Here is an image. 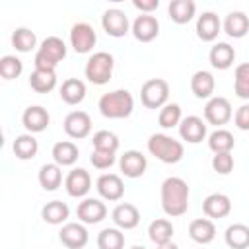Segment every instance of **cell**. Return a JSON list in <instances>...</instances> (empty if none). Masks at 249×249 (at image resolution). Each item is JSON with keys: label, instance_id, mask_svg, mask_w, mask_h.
<instances>
[{"label": "cell", "instance_id": "6da1fadb", "mask_svg": "<svg viewBox=\"0 0 249 249\" xmlns=\"http://www.w3.org/2000/svg\"><path fill=\"white\" fill-rule=\"evenodd\" d=\"M161 208L167 216L179 218L189 208V185L181 177H167L161 183Z\"/></svg>", "mask_w": 249, "mask_h": 249}, {"label": "cell", "instance_id": "7a4b0ae2", "mask_svg": "<svg viewBox=\"0 0 249 249\" xmlns=\"http://www.w3.org/2000/svg\"><path fill=\"white\" fill-rule=\"evenodd\" d=\"M99 113L105 119H126L134 109V99L128 89H115L99 97Z\"/></svg>", "mask_w": 249, "mask_h": 249}, {"label": "cell", "instance_id": "3957f363", "mask_svg": "<svg viewBox=\"0 0 249 249\" xmlns=\"http://www.w3.org/2000/svg\"><path fill=\"white\" fill-rule=\"evenodd\" d=\"M148 152L163 163H177V161H181V158L185 154V148L173 136L158 132V134H152L148 138Z\"/></svg>", "mask_w": 249, "mask_h": 249}, {"label": "cell", "instance_id": "277c9868", "mask_svg": "<svg viewBox=\"0 0 249 249\" xmlns=\"http://www.w3.org/2000/svg\"><path fill=\"white\" fill-rule=\"evenodd\" d=\"M66 58V45L60 37H47L35 53L33 64L41 70H54L60 60Z\"/></svg>", "mask_w": 249, "mask_h": 249}, {"label": "cell", "instance_id": "5b68a950", "mask_svg": "<svg viewBox=\"0 0 249 249\" xmlns=\"http://www.w3.org/2000/svg\"><path fill=\"white\" fill-rule=\"evenodd\" d=\"M113 66H115L113 56H111L109 53H105V51H99V53H93V54L88 58V62H86V66H84V74H86V78H88L91 84L103 86V84H107V82L111 80V76H113Z\"/></svg>", "mask_w": 249, "mask_h": 249}, {"label": "cell", "instance_id": "8992f818", "mask_svg": "<svg viewBox=\"0 0 249 249\" xmlns=\"http://www.w3.org/2000/svg\"><path fill=\"white\" fill-rule=\"evenodd\" d=\"M169 97V84L161 78L146 80L140 88V101L146 109H161L167 105Z\"/></svg>", "mask_w": 249, "mask_h": 249}, {"label": "cell", "instance_id": "52a82bcc", "mask_svg": "<svg viewBox=\"0 0 249 249\" xmlns=\"http://www.w3.org/2000/svg\"><path fill=\"white\" fill-rule=\"evenodd\" d=\"M95 41H97V35H95L93 27L89 23L80 21V23L72 25V29H70V45L78 54L89 53L95 47Z\"/></svg>", "mask_w": 249, "mask_h": 249}, {"label": "cell", "instance_id": "ba28073f", "mask_svg": "<svg viewBox=\"0 0 249 249\" xmlns=\"http://www.w3.org/2000/svg\"><path fill=\"white\" fill-rule=\"evenodd\" d=\"M233 111H231V105L226 97H210L204 105V121L208 124H216V126H222L226 124L230 119H231Z\"/></svg>", "mask_w": 249, "mask_h": 249}, {"label": "cell", "instance_id": "9c48e42d", "mask_svg": "<svg viewBox=\"0 0 249 249\" xmlns=\"http://www.w3.org/2000/svg\"><path fill=\"white\" fill-rule=\"evenodd\" d=\"M101 27L107 35L111 37H124L128 33V18L123 10H117V8H111V10H105L103 16H101Z\"/></svg>", "mask_w": 249, "mask_h": 249}, {"label": "cell", "instance_id": "30bf717a", "mask_svg": "<svg viewBox=\"0 0 249 249\" xmlns=\"http://www.w3.org/2000/svg\"><path fill=\"white\" fill-rule=\"evenodd\" d=\"M95 189H97L99 196L109 200V202L121 200L123 195H124L123 179L117 173H103V175H99L97 181H95Z\"/></svg>", "mask_w": 249, "mask_h": 249}, {"label": "cell", "instance_id": "8fae6325", "mask_svg": "<svg viewBox=\"0 0 249 249\" xmlns=\"http://www.w3.org/2000/svg\"><path fill=\"white\" fill-rule=\"evenodd\" d=\"M58 239L66 249H84L88 245V230L78 222H68L60 228Z\"/></svg>", "mask_w": 249, "mask_h": 249}, {"label": "cell", "instance_id": "7c38bea8", "mask_svg": "<svg viewBox=\"0 0 249 249\" xmlns=\"http://www.w3.org/2000/svg\"><path fill=\"white\" fill-rule=\"evenodd\" d=\"M64 132L74 138V140H80V138H86L89 132H91V119L86 111H72L64 117Z\"/></svg>", "mask_w": 249, "mask_h": 249}, {"label": "cell", "instance_id": "4fadbf2b", "mask_svg": "<svg viewBox=\"0 0 249 249\" xmlns=\"http://www.w3.org/2000/svg\"><path fill=\"white\" fill-rule=\"evenodd\" d=\"M64 189H66V193L72 198L86 196L89 193V189H91V177H89V173L86 169H82V167L72 169L66 175V179H64Z\"/></svg>", "mask_w": 249, "mask_h": 249}, {"label": "cell", "instance_id": "5bb4252c", "mask_svg": "<svg viewBox=\"0 0 249 249\" xmlns=\"http://www.w3.org/2000/svg\"><path fill=\"white\" fill-rule=\"evenodd\" d=\"M202 212L208 220L226 218L231 212V200L224 193H212L202 200Z\"/></svg>", "mask_w": 249, "mask_h": 249}, {"label": "cell", "instance_id": "9a60e30c", "mask_svg": "<svg viewBox=\"0 0 249 249\" xmlns=\"http://www.w3.org/2000/svg\"><path fill=\"white\" fill-rule=\"evenodd\" d=\"M130 31H132V35H134L136 41H140V43H150V41H154V39L158 37V33H160V23H158V19H156L154 16H150V14H140V16L132 21Z\"/></svg>", "mask_w": 249, "mask_h": 249}, {"label": "cell", "instance_id": "2e32d148", "mask_svg": "<svg viewBox=\"0 0 249 249\" xmlns=\"http://www.w3.org/2000/svg\"><path fill=\"white\" fill-rule=\"evenodd\" d=\"M119 167H121V171H123L126 177L136 179V177L144 175V171H146V167H148V160H146V156H144L142 152H138V150H126V152L121 156V160H119Z\"/></svg>", "mask_w": 249, "mask_h": 249}, {"label": "cell", "instance_id": "e0dca14e", "mask_svg": "<svg viewBox=\"0 0 249 249\" xmlns=\"http://www.w3.org/2000/svg\"><path fill=\"white\" fill-rule=\"evenodd\" d=\"M179 134L189 144H198L206 138V123L196 115H189L179 123Z\"/></svg>", "mask_w": 249, "mask_h": 249}, {"label": "cell", "instance_id": "ac0fdd59", "mask_svg": "<svg viewBox=\"0 0 249 249\" xmlns=\"http://www.w3.org/2000/svg\"><path fill=\"white\" fill-rule=\"evenodd\" d=\"M49 121H51V117H49L47 109L41 105H29L21 115V123L29 134L43 132L49 126Z\"/></svg>", "mask_w": 249, "mask_h": 249}, {"label": "cell", "instance_id": "d6986e66", "mask_svg": "<svg viewBox=\"0 0 249 249\" xmlns=\"http://www.w3.org/2000/svg\"><path fill=\"white\" fill-rule=\"evenodd\" d=\"M78 220L84 224H99L107 216V208L99 198H84L76 208Z\"/></svg>", "mask_w": 249, "mask_h": 249}, {"label": "cell", "instance_id": "ffe728a7", "mask_svg": "<svg viewBox=\"0 0 249 249\" xmlns=\"http://www.w3.org/2000/svg\"><path fill=\"white\" fill-rule=\"evenodd\" d=\"M111 218H113V222H115V226H117L119 230H132V228H136L138 222H140V212H138V208H136L134 204H130V202H121V204H117V206L113 208Z\"/></svg>", "mask_w": 249, "mask_h": 249}, {"label": "cell", "instance_id": "44dd1931", "mask_svg": "<svg viewBox=\"0 0 249 249\" xmlns=\"http://www.w3.org/2000/svg\"><path fill=\"white\" fill-rule=\"evenodd\" d=\"M222 29V21L214 12H202L196 19V35L204 43H212Z\"/></svg>", "mask_w": 249, "mask_h": 249}, {"label": "cell", "instance_id": "7402d4cb", "mask_svg": "<svg viewBox=\"0 0 249 249\" xmlns=\"http://www.w3.org/2000/svg\"><path fill=\"white\" fill-rule=\"evenodd\" d=\"M189 237L200 245L210 243L216 237V226L208 218H196L189 224Z\"/></svg>", "mask_w": 249, "mask_h": 249}, {"label": "cell", "instance_id": "603a6c76", "mask_svg": "<svg viewBox=\"0 0 249 249\" xmlns=\"http://www.w3.org/2000/svg\"><path fill=\"white\" fill-rule=\"evenodd\" d=\"M214 88H216V82H214V76L206 70H198L193 74L191 78V91L195 97L198 99H210L212 93H214Z\"/></svg>", "mask_w": 249, "mask_h": 249}, {"label": "cell", "instance_id": "cb8c5ba5", "mask_svg": "<svg viewBox=\"0 0 249 249\" xmlns=\"http://www.w3.org/2000/svg\"><path fill=\"white\" fill-rule=\"evenodd\" d=\"M208 60L214 68L218 70H226L233 64L235 60V49L230 45V43H216L210 53H208Z\"/></svg>", "mask_w": 249, "mask_h": 249}, {"label": "cell", "instance_id": "d4e9b609", "mask_svg": "<svg viewBox=\"0 0 249 249\" xmlns=\"http://www.w3.org/2000/svg\"><path fill=\"white\" fill-rule=\"evenodd\" d=\"M53 160L56 165L60 167H68V165H74L80 152H78V146L74 142H68V140H62V142H56L53 146V152H51Z\"/></svg>", "mask_w": 249, "mask_h": 249}, {"label": "cell", "instance_id": "484cf974", "mask_svg": "<svg viewBox=\"0 0 249 249\" xmlns=\"http://www.w3.org/2000/svg\"><path fill=\"white\" fill-rule=\"evenodd\" d=\"M224 31L228 33V37L233 39H241L247 35L249 31V18L243 12H230L224 19Z\"/></svg>", "mask_w": 249, "mask_h": 249}, {"label": "cell", "instance_id": "4316f807", "mask_svg": "<svg viewBox=\"0 0 249 249\" xmlns=\"http://www.w3.org/2000/svg\"><path fill=\"white\" fill-rule=\"evenodd\" d=\"M86 97V84L78 78H68L60 86V99L68 105H78Z\"/></svg>", "mask_w": 249, "mask_h": 249}, {"label": "cell", "instance_id": "83f0119b", "mask_svg": "<svg viewBox=\"0 0 249 249\" xmlns=\"http://www.w3.org/2000/svg\"><path fill=\"white\" fill-rule=\"evenodd\" d=\"M29 86L37 93H49L56 88V74L54 70H41L35 68L29 76Z\"/></svg>", "mask_w": 249, "mask_h": 249}, {"label": "cell", "instance_id": "f1b7e54d", "mask_svg": "<svg viewBox=\"0 0 249 249\" xmlns=\"http://www.w3.org/2000/svg\"><path fill=\"white\" fill-rule=\"evenodd\" d=\"M224 241L230 249H247L249 247V226L245 224H231L226 228Z\"/></svg>", "mask_w": 249, "mask_h": 249}, {"label": "cell", "instance_id": "f546056e", "mask_svg": "<svg viewBox=\"0 0 249 249\" xmlns=\"http://www.w3.org/2000/svg\"><path fill=\"white\" fill-rule=\"evenodd\" d=\"M195 10H196V6L193 0H173V2H169V8H167L171 21L177 25L189 23L195 16Z\"/></svg>", "mask_w": 249, "mask_h": 249}, {"label": "cell", "instance_id": "4dcf8cb0", "mask_svg": "<svg viewBox=\"0 0 249 249\" xmlns=\"http://www.w3.org/2000/svg\"><path fill=\"white\" fill-rule=\"evenodd\" d=\"M68 214H70V210H68L66 202H62V200H51L41 208V218L51 226H58V224L66 222Z\"/></svg>", "mask_w": 249, "mask_h": 249}, {"label": "cell", "instance_id": "1f68e13d", "mask_svg": "<svg viewBox=\"0 0 249 249\" xmlns=\"http://www.w3.org/2000/svg\"><path fill=\"white\" fill-rule=\"evenodd\" d=\"M148 237L160 247V245H165L171 241L173 237V224L165 218H158L154 220L150 226H148Z\"/></svg>", "mask_w": 249, "mask_h": 249}, {"label": "cell", "instance_id": "d6a6232c", "mask_svg": "<svg viewBox=\"0 0 249 249\" xmlns=\"http://www.w3.org/2000/svg\"><path fill=\"white\" fill-rule=\"evenodd\" d=\"M12 150L18 160H31V158H35V154L39 150V142L35 140L33 134H19V136H16Z\"/></svg>", "mask_w": 249, "mask_h": 249}, {"label": "cell", "instance_id": "836d02e7", "mask_svg": "<svg viewBox=\"0 0 249 249\" xmlns=\"http://www.w3.org/2000/svg\"><path fill=\"white\" fill-rule=\"evenodd\" d=\"M62 183V171L56 163H45L39 169V185L45 191H56Z\"/></svg>", "mask_w": 249, "mask_h": 249}, {"label": "cell", "instance_id": "e575fe53", "mask_svg": "<svg viewBox=\"0 0 249 249\" xmlns=\"http://www.w3.org/2000/svg\"><path fill=\"white\" fill-rule=\"evenodd\" d=\"M235 146V138L230 130H224V128H218L214 130L210 136H208V148L214 152V154H224V152H231Z\"/></svg>", "mask_w": 249, "mask_h": 249}, {"label": "cell", "instance_id": "d590c367", "mask_svg": "<svg viewBox=\"0 0 249 249\" xmlns=\"http://www.w3.org/2000/svg\"><path fill=\"white\" fill-rule=\"evenodd\" d=\"M97 247L99 249H123L124 233L119 228H103L97 233Z\"/></svg>", "mask_w": 249, "mask_h": 249}, {"label": "cell", "instance_id": "8d00e7d4", "mask_svg": "<svg viewBox=\"0 0 249 249\" xmlns=\"http://www.w3.org/2000/svg\"><path fill=\"white\" fill-rule=\"evenodd\" d=\"M12 45L16 51L19 53H29L35 45H37V37L31 29L27 27H18L14 33H12Z\"/></svg>", "mask_w": 249, "mask_h": 249}, {"label": "cell", "instance_id": "74e56055", "mask_svg": "<svg viewBox=\"0 0 249 249\" xmlns=\"http://www.w3.org/2000/svg\"><path fill=\"white\" fill-rule=\"evenodd\" d=\"M233 91L239 99H249V62H241L233 74Z\"/></svg>", "mask_w": 249, "mask_h": 249}, {"label": "cell", "instance_id": "f35d334b", "mask_svg": "<svg viewBox=\"0 0 249 249\" xmlns=\"http://www.w3.org/2000/svg\"><path fill=\"white\" fill-rule=\"evenodd\" d=\"M183 121L181 117V107L177 103H167L160 109V115H158V123L161 128H173L177 126L179 123Z\"/></svg>", "mask_w": 249, "mask_h": 249}, {"label": "cell", "instance_id": "ab89813d", "mask_svg": "<svg viewBox=\"0 0 249 249\" xmlns=\"http://www.w3.org/2000/svg\"><path fill=\"white\" fill-rule=\"evenodd\" d=\"M93 150H105V152H117L119 150V138L111 130H97L91 138Z\"/></svg>", "mask_w": 249, "mask_h": 249}, {"label": "cell", "instance_id": "60d3db41", "mask_svg": "<svg viewBox=\"0 0 249 249\" xmlns=\"http://www.w3.org/2000/svg\"><path fill=\"white\" fill-rule=\"evenodd\" d=\"M23 72V62L14 56V54H6L0 58V76L4 80H14Z\"/></svg>", "mask_w": 249, "mask_h": 249}, {"label": "cell", "instance_id": "b9f144b4", "mask_svg": "<svg viewBox=\"0 0 249 249\" xmlns=\"http://www.w3.org/2000/svg\"><path fill=\"white\" fill-rule=\"evenodd\" d=\"M212 169L220 175H228L233 169V156L231 152H224V154H214L212 158Z\"/></svg>", "mask_w": 249, "mask_h": 249}, {"label": "cell", "instance_id": "7bdbcfd3", "mask_svg": "<svg viewBox=\"0 0 249 249\" xmlns=\"http://www.w3.org/2000/svg\"><path fill=\"white\" fill-rule=\"evenodd\" d=\"M89 161L95 169H109L115 163V152H105V150H93L89 156Z\"/></svg>", "mask_w": 249, "mask_h": 249}, {"label": "cell", "instance_id": "ee69618b", "mask_svg": "<svg viewBox=\"0 0 249 249\" xmlns=\"http://www.w3.org/2000/svg\"><path fill=\"white\" fill-rule=\"evenodd\" d=\"M233 123L239 130H249V103H243L241 107H237L233 115Z\"/></svg>", "mask_w": 249, "mask_h": 249}, {"label": "cell", "instance_id": "f6af8a7d", "mask_svg": "<svg viewBox=\"0 0 249 249\" xmlns=\"http://www.w3.org/2000/svg\"><path fill=\"white\" fill-rule=\"evenodd\" d=\"M132 6H134L136 10H140L142 14H150L152 10H156V8L160 6V2H158V0H134Z\"/></svg>", "mask_w": 249, "mask_h": 249}, {"label": "cell", "instance_id": "bcb514c9", "mask_svg": "<svg viewBox=\"0 0 249 249\" xmlns=\"http://www.w3.org/2000/svg\"><path fill=\"white\" fill-rule=\"evenodd\" d=\"M158 249H179V247H177L175 243H171V241H169V243H165V245H160Z\"/></svg>", "mask_w": 249, "mask_h": 249}, {"label": "cell", "instance_id": "7dc6e473", "mask_svg": "<svg viewBox=\"0 0 249 249\" xmlns=\"http://www.w3.org/2000/svg\"><path fill=\"white\" fill-rule=\"evenodd\" d=\"M130 249H146V247H144V245H132Z\"/></svg>", "mask_w": 249, "mask_h": 249}]
</instances>
